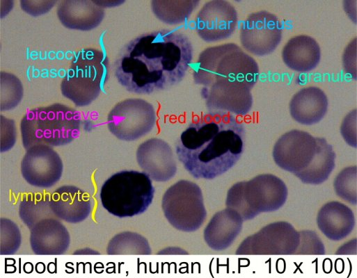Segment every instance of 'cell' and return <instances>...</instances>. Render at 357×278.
<instances>
[{
    "label": "cell",
    "instance_id": "30bf717a",
    "mask_svg": "<svg viewBox=\"0 0 357 278\" xmlns=\"http://www.w3.org/2000/svg\"><path fill=\"white\" fill-rule=\"evenodd\" d=\"M299 241V232L290 223L275 222L245 238L236 254L292 255L295 254Z\"/></svg>",
    "mask_w": 357,
    "mask_h": 278
},
{
    "label": "cell",
    "instance_id": "1f68e13d",
    "mask_svg": "<svg viewBox=\"0 0 357 278\" xmlns=\"http://www.w3.org/2000/svg\"><path fill=\"white\" fill-rule=\"evenodd\" d=\"M351 112L344 118L341 126V133L344 140L351 147H356V112Z\"/></svg>",
    "mask_w": 357,
    "mask_h": 278
},
{
    "label": "cell",
    "instance_id": "d6986e66",
    "mask_svg": "<svg viewBox=\"0 0 357 278\" xmlns=\"http://www.w3.org/2000/svg\"><path fill=\"white\" fill-rule=\"evenodd\" d=\"M57 16L66 28L90 31L100 25L104 19V11L95 1L65 0L58 5Z\"/></svg>",
    "mask_w": 357,
    "mask_h": 278
},
{
    "label": "cell",
    "instance_id": "e0dca14e",
    "mask_svg": "<svg viewBox=\"0 0 357 278\" xmlns=\"http://www.w3.org/2000/svg\"><path fill=\"white\" fill-rule=\"evenodd\" d=\"M49 204L58 218L70 223H79L92 211L90 197L74 186H63L50 195Z\"/></svg>",
    "mask_w": 357,
    "mask_h": 278
},
{
    "label": "cell",
    "instance_id": "7c38bea8",
    "mask_svg": "<svg viewBox=\"0 0 357 278\" xmlns=\"http://www.w3.org/2000/svg\"><path fill=\"white\" fill-rule=\"evenodd\" d=\"M283 27L276 15L260 10L250 14L243 22L240 40L243 47L256 56L273 52L282 39Z\"/></svg>",
    "mask_w": 357,
    "mask_h": 278
},
{
    "label": "cell",
    "instance_id": "9a60e30c",
    "mask_svg": "<svg viewBox=\"0 0 357 278\" xmlns=\"http://www.w3.org/2000/svg\"><path fill=\"white\" fill-rule=\"evenodd\" d=\"M138 165L151 179L166 181L177 172V165L170 145L164 140L153 138L142 142L136 150Z\"/></svg>",
    "mask_w": 357,
    "mask_h": 278
},
{
    "label": "cell",
    "instance_id": "83f0119b",
    "mask_svg": "<svg viewBox=\"0 0 357 278\" xmlns=\"http://www.w3.org/2000/svg\"><path fill=\"white\" fill-rule=\"evenodd\" d=\"M23 96V88L20 81L14 75L1 72V111L15 107Z\"/></svg>",
    "mask_w": 357,
    "mask_h": 278
},
{
    "label": "cell",
    "instance_id": "ba28073f",
    "mask_svg": "<svg viewBox=\"0 0 357 278\" xmlns=\"http://www.w3.org/2000/svg\"><path fill=\"white\" fill-rule=\"evenodd\" d=\"M161 207L169 223L182 231H196L207 217L200 188L188 180H180L166 191Z\"/></svg>",
    "mask_w": 357,
    "mask_h": 278
},
{
    "label": "cell",
    "instance_id": "4316f807",
    "mask_svg": "<svg viewBox=\"0 0 357 278\" xmlns=\"http://www.w3.org/2000/svg\"><path fill=\"white\" fill-rule=\"evenodd\" d=\"M106 252L110 255H149L152 251L145 238L137 233L125 231L111 239Z\"/></svg>",
    "mask_w": 357,
    "mask_h": 278
},
{
    "label": "cell",
    "instance_id": "603a6c76",
    "mask_svg": "<svg viewBox=\"0 0 357 278\" xmlns=\"http://www.w3.org/2000/svg\"><path fill=\"white\" fill-rule=\"evenodd\" d=\"M282 58L289 68L307 72L315 69L319 63L320 47L312 37L296 35L289 39L284 46Z\"/></svg>",
    "mask_w": 357,
    "mask_h": 278
},
{
    "label": "cell",
    "instance_id": "d4e9b609",
    "mask_svg": "<svg viewBox=\"0 0 357 278\" xmlns=\"http://www.w3.org/2000/svg\"><path fill=\"white\" fill-rule=\"evenodd\" d=\"M49 199V195L40 193H30L22 199L19 215L29 229L42 219L55 216L50 207Z\"/></svg>",
    "mask_w": 357,
    "mask_h": 278
},
{
    "label": "cell",
    "instance_id": "5b68a950",
    "mask_svg": "<svg viewBox=\"0 0 357 278\" xmlns=\"http://www.w3.org/2000/svg\"><path fill=\"white\" fill-rule=\"evenodd\" d=\"M154 193L152 180L145 172L124 170L104 181L100 198L109 213L118 218H129L145 212L152 204Z\"/></svg>",
    "mask_w": 357,
    "mask_h": 278
},
{
    "label": "cell",
    "instance_id": "6da1fadb",
    "mask_svg": "<svg viewBox=\"0 0 357 278\" xmlns=\"http://www.w3.org/2000/svg\"><path fill=\"white\" fill-rule=\"evenodd\" d=\"M190 39L182 32L161 29L128 42L114 63L118 82L127 91L150 95L182 81L193 60Z\"/></svg>",
    "mask_w": 357,
    "mask_h": 278
},
{
    "label": "cell",
    "instance_id": "277c9868",
    "mask_svg": "<svg viewBox=\"0 0 357 278\" xmlns=\"http://www.w3.org/2000/svg\"><path fill=\"white\" fill-rule=\"evenodd\" d=\"M81 124L80 113L65 104L30 109L20 123L23 146L27 149L35 145H66L79 136Z\"/></svg>",
    "mask_w": 357,
    "mask_h": 278
},
{
    "label": "cell",
    "instance_id": "52a82bcc",
    "mask_svg": "<svg viewBox=\"0 0 357 278\" xmlns=\"http://www.w3.org/2000/svg\"><path fill=\"white\" fill-rule=\"evenodd\" d=\"M287 195L282 179L271 174H262L234 184L228 191L225 205L236 211L244 220H248L261 213L277 211L285 204Z\"/></svg>",
    "mask_w": 357,
    "mask_h": 278
},
{
    "label": "cell",
    "instance_id": "4fadbf2b",
    "mask_svg": "<svg viewBox=\"0 0 357 278\" xmlns=\"http://www.w3.org/2000/svg\"><path fill=\"white\" fill-rule=\"evenodd\" d=\"M21 162V173L24 180L33 186L49 188L61 178L62 160L52 147L35 145L26 149Z\"/></svg>",
    "mask_w": 357,
    "mask_h": 278
},
{
    "label": "cell",
    "instance_id": "ac0fdd59",
    "mask_svg": "<svg viewBox=\"0 0 357 278\" xmlns=\"http://www.w3.org/2000/svg\"><path fill=\"white\" fill-rule=\"evenodd\" d=\"M70 243L65 226L54 218L42 219L31 229V247L37 255L63 254L68 250Z\"/></svg>",
    "mask_w": 357,
    "mask_h": 278
},
{
    "label": "cell",
    "instance_id": "44dd1931",
    "mask_svg": "<svg viewBox=\"0 0 357 278\" xmlns=\"http://www.w3.org/2000/svg\"><path fill=\"white\" fill-rule=\"evenodd\" d=\"M353 211L340 202L333 201L325 204L317 216L319 230L329 240L339 241L347 237L355 227Z\"/></svg>",
    "mask_w": 357,
    "mask_h": 278
},
{
    "label": "cell",
    "instance_id": "7a4b0ae2",
    "mask_svg": "<svg viewBox=\"0 0 357 278\" xmlns=\"http://www.w3.org/2000/svg\"><path fill=\"white\" fill-rule=\"evenodd\" d=\"M244 133L242 122L234 115L209 111L181 133L175 145L177 158L196 179H214L240 158Z\"/></svg>",
    "mask_w": 357,
    "mask_h": 278
},
{
    "label": "cell",
    "instance_id": "ffe728a7",
    "mask_svg": "<svg viewBox=\"0 0 357 278\" xmlns=\"http://www.w3.org/2000/svg\"><path fill=\"white\" fill-rule=\"evenodd\" d=\"M244 220L234 209L227 207L211 218L204 230V239L212 250L222 251L229 247L242 229Z\"/></svg>",
    "mask_w": 357,
    "mask_h": 278
},
{
    "label": "cell",
    "instance_id": "4dcf8cb0",
    "mask_svg": "<svg viewBox=\"0 0 357 278\" xmlns=\"http://www.w3.org/2000/svg\"><path fill=\"white\" fill-rule=\"evenodd\" d=\"M299 232L300 241L295 254L323 255L325 254L324 243L315 231L303 230Z\"/></svg>",
    "mask_w": 357,
    "mask_h": 278
},
{
    "label": "cell",
    "instance_id": "f1b7e54d",
    "mask_svg": "<svg viewBox=\"0 0 357 278\" xmlns=\"http://www.w3.org/2000/svg\"><path fill=\"white\" fill-rule=\"evenodd\" d=\"M356 173V165L345 167L337 175L333 183L337 195L354 205L357 202Z\"/></svg>",
    "mask_w": 357,
    "mask_h": 278
},
{
    "label": "cell",
    "instance_id": "2e32d148",
    "mask_svg": "<svg viewBox=\"0 0 357 278\" xmlns=\"http://www.w3.org/2000/svg\"><path fill=\"white\" fill-rule=\"evenodd\" d=\"M252 88L241 85H210L203 87L200 94L209 111L245 115L253 105Z\"/></svg>",
    "mask_w": 357,
    "mask_h": 278
},
{
    "label": "cell",
    "instance_id": "8992f818",
    "mask_svg": "<svg viewBox=\"0 0 357 278\" xmlns=\"http://www.w3.org/2000/svg\"><path fill=\"white\" fill-rule=\"evenodd\" d=\"M108 72L109 60L104 52L82 49L72 58L61 83V93L75 106H86L99 96Z\"/></svg>",
    "mask_w": 357,
    "mask_h": 278
},
{
    "label": "cell",
    "instance_id": "8fae6325",
    "mask_svg": "<svg viewBox=\"0 0 357 278\" xmlns=\"http://www.w3.org/2000/svg\"><path fill=\"white\" fill-rule=\"evenodd\" d=\"M322 138L293 129L282 135L273 149V158L281 169L295 176L305 171L312 163L320 146Z\"/></svg>",
    "mask_w": 357,
    "mask_h": 278
},
{
    "label": "cell",
    "instance_id": "cb8c5ba5",
    "mask_svg": "<svg viewBox=\"0 0 357 278\" xmlns=\"http://www.w3.org/2000/svg\"><path fill=\"white\" fill-rule=\"evenodd\" d=\"M335 154L325 138H322L319 151L311 165L297 177L303 183L319 185L326 181L335 165Z\"/></svg>",
    "mask_w": 357,
    "mask_h": 278
},
{
    "label": "cell",
    "instance_id": "9c48e42d",
    "mask_svg": "<svg viewBox=\"0 0 357 278\" xmlns=\"http://www.w3.org/2000/svg\"><path fill=\"white\" fill-rule=\"evenodd\" d=\"M153 106L140 98H129L115 105L107 116V126L117 138L133 141L148 134L154 126Z\"/></svg>",
    "mask_w": 357,
    "mask_h": 278
},
{
    "label": "cell",
    "instance_id": "5bb4252c",
    "mask_svg": "<svg viewBox=\"0 0 357 278\" xmlns=\"http://www.w3.org/2000/svg\"><path fill=\"white\" fill-rule=\"evenodd\" d=\"M238 22L235 8L224 0L205 3L195 19V29L199 37L212 42L225 40L235 32Z\"/></svg>",
    "mask_w": 357,
    "mask_h": 278
},
{
    "label": "cell",
    "instance_id": "f546056e",
    "mask_svg": "<svg viewBox=\"0 0 357 278\" xmlns=\"http://www.w3.org/2000/svg\"><path fill=\"white\" fill-rule=\"evenodd\" d=\"M1 255L15 254L21 245V234L17 224L9 219L0 220Z\"/></svg>",
    "mask_w": 357,
    "mask_h": 278
},
{
    "label": "cell",
    "instance_id": "484cf974",
    "mask_svg": "<svg viewBox=\"0 0 357 278\" xmlns=\"http://www.w3.org/2000/svg\"><path fill=\"white\" fill-rule=\"evenodd\" d=\"M199 3L198 1H151L156 17L163 22L173 25L186 21Z\"/></svg>",
    "mask_w": 357,
    "mask_h": 278
},
{
    "label": "cell",
    "instance_id": "d6a6232c",
    "mask_svg": "<svg viewBox=\"0 0 357 278\" xmlns=\"http://www.w3.org/2000/svg\"><path fill=\"white\" fill-rule=\"evenodd\" d=\"M336 254H356V239L349 241L339 247Z\"/></svg>",
    "mask_w": 357,
    "mask_h": 278
},
{
    "label": "cell",
    "instance_id": "7402d4cb",
    "mask_svg": "<svg viewBox=\"0 0 357 278\" xmlns=\"http://www.w3.org/2000/svg\"><path fill=\"white\" fill-rule=\"evenodd\" d=\"M328 99L318 87L309 86L301 89L292 98L289 111L297 122L312 125L324 117L328 109Z\"/></svg>",
    "mask_w": 357,
    "mask_h": 278
},
{
    "label": "cell",
    "instance_id": "3957f363",
    "mask_svg": "<svg viewBox=\"0 0 357 278\" xmlns=\"http://www.w3.org/2000/svg\"><path fill=\"white\" fill-rule=\"evenodd\" d=\"M255 59L235 43L210 47L199 55L193 72L197 85H242L253 88L259 78Z\"/></svg>",
    "mask_w": 357,
    "mask_h": 278
}]
</instances>
